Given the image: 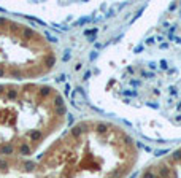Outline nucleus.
<instances>
[{
  "mask_svg": "<svg viewBox=\"0 0 181 178\" xmlns=\"http://www.w3.org/2000/svg\"><path fill=\"white\" fill-rule=\"evenodd\" d=\"M135 178H181V146L148 164Z\"/></svg>",
  "mask_w": 181,
  "mask_h": 178,
  "instance_id": "2",
  "label": "nucleus"
},
{
  "mask_svg": "<svg viewBox=\"0 0 181 178\" xmlns=\"http://www.w3.org/2000/svg\"><path fill=\"white\" fill-rule=\"evenodd\" d=\"M138 159L132 135L105 119L76 122L33 157V178H127Z\"/></svg>",
  "mask_w": 181,
  "mask_h": 178,
  "instance_id": "1",
  "label": "nucleus"
}]
</instances>
